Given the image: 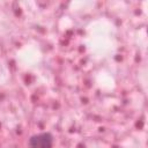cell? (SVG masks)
Here are the masks:
<instances>
[{"label": "cell", "mask_w": 148, "mask_h": 148, "mask_svg": "<svg viewBox=\"0 0 148 148\" xmlns=\"http://www.w3.org/2000/svg\"><path fill=\"white\" fill-rule=\"evenodd\" d=\"M53 138L50 133L35 134L29 139V148H52Z\"/></svg>", "instance_id": "obj_1"}]
</instances>
